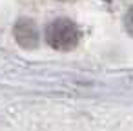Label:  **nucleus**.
Listing matches in <instances>:
<instances>
[{
	"label": "nucleus",
	"mask_w": 133,
	"mask_h": 131,
	"mask_svg": "<svg viewBox=\"0 0 133 131\" xmlns=\"http://www.w3.org/2000/svg\"><path fill=\"white\" fill-rule=\"evenodd\" d=\"M44 37H46V42L49 47H53L57 51H71L80 44L82 33H80V27L77 26V22H73L71 18H66V17H58L46 26Z\"/></svg>",
	"instance_id": "nucleus-1"
},
{
	"label": "nucleus",
	"mask_w": 133,
	"mask_h": 131,
	"mask_svg": "<svg viewBox=\"0 0 133 131\" xmlns=\"http://www.w3.org/2000/svg\"><path fill=\"white\" fill-rule=\"evenodd\" d=\"M124 29H126V33L133 38V6L126 11V15H124Z\"/></svg>",
	"instance_id": "nucleus-3"
},
{
	"label": "nucleus",
	"mask_w": 133,
	"mask_h": 131,
	"mask_svg": "<svg viewBox=\"0 0 133 131\" xmlns=\"http://www.w3.org/2000/svg\"><path fill=\"white\" fill-rule=\"evenodd\" d=\"M104 2H108V4H111V0H104Z\"/></svg>",
	"instance_id": "nucleus-5"
},
{
	"label": "nucleus",
	"mask_w": 133,
	"mask_h": 131,
	"mask_svg": "<svg viewBox=\"0 0 133 131\" xmlns=\"http://www.w3.org/2000/svg\"><path fill=\"white\" fill-rule=\"evenodd\" d=\"M58 2H71V0H58Z\"/></svg>",
	"instance_id": "nucleus-4"
},
{
	"label": "nucleus",
	"mask_w": 133,
	"mask_h": 131,
	"mask_svg": "<svg viewBox=\"0 0 133 131\" xmlns=\"http://www.w3.org/2000/svg\"><path fill=\"white\" fill-rule=\"evenodd\" d=\"M13 37L17 40V44L24 49H35L38 47L40 44V33H38V27L35 24V20L28 18V17H22L15 22L13 26Z\"/></svg>",
	"instance_id": "nucleus-2"
}]
</instances>
